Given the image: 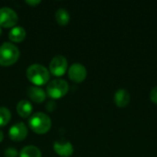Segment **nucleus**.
<instances>
[{"mask_svg": "<svg viewBox=\"0 0 157 157\" xmlns=\"http://www.w3.org/2000/svg\"><path fill=\"white\" fill-rule=\"evenodd\" d=\"M11 120V113L7 108L0 107V127L6 126Z\"/></svg>", "mask_w": 157, "mask_h": 157, "instance_id": "nucleus-16", "label": "nucleus"}, {"mask_svg": "<svg viewBox=\"0 0 157 157\" xmlns=\"http://www.w3.org/2000/svg\"><path fill=\"white\" fill-rule=\"evenodd\" d=\"M69 90L68 83L63 79H54L49 82L46 87V95L51 98L59 99L64 97Z\"/></svg>", "mask_w": 157, "mask_h": 157, "instance_id": "nucleus-4", "label": "nucleus"}, {"mask_svg": "<svg viewBox=\"0 0 157 157\" xmlns=\"http://www.w3.org/2000/svg\"><path fill=\"white\" fill-rule=\"evenodd\" d=\"M19 58L18 48L11 42H4L0 46V65L10 66Z\"/></svg>", "mask_w": 157, "mask_h": 157, "instance_id": "nucleus-3", "label": "nucleus"}, {"mask_svg": "<svg viewBox=\"0 0 157 157\" xmlns=\"http://www.w3.org/2000/svg\"><path fill=\"white\" fill-rule=\"evenodd\" d=\"M8 38L13 42H21L26 38V30L22 27H14L8 33Z\"/></svg>", "mask_w": 157, "mask_h": 157, "instance_id": "nucleus-12", "label": "nucleus"}, {"mask_svg": "<svg viewBox=\"0 0 157 157\" xmlns=\"http://www.w3.org/2000/svg\"><path fill=\"white\" fill-rule=\"evenodd\" d=\"M17 20L18 17L13 9L6 6L0 8V27L14 28Z\"/></svg>", "mask_w": 157, "mask_h": 157, "instance_id": "nucleus-6", "label": "nucleus"}, {"mask_svg": "<svg viewBox=\"0 0 157 157\" xmlns=\"http://www.w3.org/2000/svg\"><path fill=\"white\" fill-rule=\"evenodd\" d=\"M67 67L68 63L66 58L63 55H57L52 59L49 65V72L54 76H62L65 74Z\"/></svg>", "mask_w": 157, "mask_h": 157, "instance_id": "nucleus-5", "label": "nucleus"}, {"mask_svg": "<svg viewBox=\"0 0 157 157\" xmlns=\"http://www.w3.org/2000/svg\"><path fill=\"white\" fill-rule=\"evenodd\" d=\"M1 34H2V29H1V27H0V36H1Z\"/></svg>", "mask_w": 157, "mask_h": 157, "instance_id": "nucleus-22", "label": "nucleus"}, {"mask_svg": "<svg viewBox=\"0 0 157 157\" xmlns=\"http://www.w3.org/2000/svg\"><path fill=\"white\" fill-rule=\"evenodd\" d=\"M86 69L81 63H74L68 70L69 78L75 83H81L86 77Z\"/></svg>", "mask_w": 157, "mask_h": 157, "instance_id": "nucleus-7", "label": "nucleus"}, {"mask_svg": "<svg viewBox=\"0 0 157 157\" xmlns=\"http://www.w3.org/2000/svg\"><path fill=\"white\" fill-rule=\"evenodd\" d=\"M130 99H131V97H130V94L129 92L124 89V88H121L119 89L116 93H115V96H114V102L115 104L120 107V108H124L126 107L129 103H130Z\"/></svg>", "mask_w": 157, "mask_h": 157, "instance_id": "nucleus-11", "label": "nucleus"}, {"mask_svg": "<svg viewBox=\"0 0 157 157\" xmlns=\"http://www.w3.org/2000/svg\"><path fill=\"white\" fill-rule=\"evenodd\" d=\"M18 155L19 157H41V152L34 145H28L20 151Z\"/></svg>", "mask_w": 157, "mask_h": 157, "instance_id": "nucleus-14", "label": "nucleus"}, {"mask_svg": "<svg viewBox=\"0 0 157 157\" xmlns=\"http://www.w3.org/2000/svg\"><path fill=\"white\" fill-rule=\"evenodd\" d=\"M3 139H4V134H3V132H2V131L0 130V143L3 141Z\"/></svg>", "mask_w": 157, "mask_h": 157, "instance_id": "nucleus-21", "label": "nucleus"}, {"mask_svg": "<svg viewBox=\"0 0 157 157\" xmlns=\"http://www.w3.org/2000/svg\"><path fill=\"white\" fill-rule=\"evenodd\" d=\"M150 98L155 104H157V86L152 89V91L150 93Z\"/></svg>", "mask_w": 157, "mask_h": 157, "instance_id": "nucleus-18", "label": "nucleus"}, {"mask_svg": "<svg viewBox=\"0 0 157 157\" xmlns=\"http://www.w3.org/2000/svg\"><path fill=\"white\" fill-rule=\"evenodd\" d=\"M9 138L14 142H21L23 141L28 135V128L22 122H18L13 125L9 129L8 132Z\"/></svg>", "mask_w": 157, "mask_h": 157, "instance_id": "nucleus-8", "label": "nucleus"}, {"mask_svg": "<svg viewBox=\"0 0 157 157\" xmlns=\"http://www.w3.org/2000/svg\"><path fill=\"white\" fill-rule=\"evenodd\" d=\"M55 109H56V103L53 100H51L46 104V109L49 112H52Z\"/></svg>", "mask_w": 157, "mask_h": 157, "instance_id": "nucleus-19", "label": "nucleus"}, {"mask_svg": "<svg viewBox=\"0 0 157 157\" xmlns=\"http://www.w3.org/2000/svg\"><path fill=\"white\" fill-rule=\"evenodd\" d=\"M27 77L28 79L34 84L36 86H43L47 84L50 80V72L49 70L41 64L34 63L31 64L27 69Z\"/></svg>", "mask_w": 157, "mask_h": 157, "instance_id": "nucleus-1", "label": "nucleus"}, {"mask_svg": "<svg viewBox=\"0 0 157 157\" xmlns=\"http://www.w3.org/2000/svg\"><path fill=\"white\" fill-rule=\"evenodd\" d=\"M29 126L32 132L38 134L47 133L52 127L50 117L42 112L34 113L29 120Z\"/></svg>", "mask_w": 157, "mask_h": 157, "instance_id": "nucleus-2", "label": "nucleus"}, {"mask_svg": "<svg viewBox=\"0 0 157 157\" xmlns=\"http://www.w3.org/2000/svg\"><path fill=\"white\" fill-rule=\"evenodd\" d=\"M54 152L62 157H70L74 153V147L70 142L67 141H56L53 144Z\"/></svg>", "mask_w": 157, "mask_h": 157, "instance_id": "nucleus-9", "label": "nucleus"}, {"mask_svg": "<svg viewBox=\"0 0 157 157\" xmlns=\"http://www.w3.org/2000/svg\"><path fill=\"white\" fill-rule=\"evenodd\" d=\"M29 98L35 103H42L46 98V92L39 86H30L28 89Z\"/></svg>", "mask_w": 157, "mask_h": 157, "instance_id": "nucleus-10", "label": "nucleus"}, {"mask_svg": "<svg viewBox=\"0 0 157 157\" xmlns=\"http://www.w3.org/2000/svg\"><path fill=\"white\" fill-rule=\"evenodd\" d=\"M18 153L15 148H7L5 150V157H17Z\"/></svg>", "mask_w": 157, "mask_h": 157, "instance_id": "nucleus-17", "label": "nucleus"}, {"mask_svg": "<svg viewBox=\"0 0 157 157\" xmlns=\"http://www.w3.org/2000/svg\"><path fill=\"white\" fill-rule=\"evenodd\" d=\"M32 105L28 100H20L17 105V112L22 118H28L32 112Z\"/></svg>", "mask_w": 157, "mask_h": 157, "instance_id": "nucleus-13", "label": "nucleus"}, {"mask_svg": "<svg viewBox=\"0 0 157 157\" xmlns=\"http://www.w3.org/2000/svg\"><path fill=\"white\" fill-rule=\"evenodd\" d=\"M40 2H41L40 0H27L26 4H28L29 6H36L39 4H40Z\"/></svg>", "mask_w": 157, "mask_h": 157, "instance_id": "nucleus-20", "label": "nucleus"}, {"mask_svg": "<svg viewBox=\"0 0 157 157\" xmlns=\"http://www.w3.org/2000/svg\"><path fill=\"white\" fill-rule=\"evenodd\" d=\"M55 18L59 25L65 26L70 21V15L69 12L64 8H59L55 13Z\"/></svg>", "mask_w": 157, "mask_h": 157, "instance_id": "nucleus-15", "label": "nucleus"}]
</instances>
